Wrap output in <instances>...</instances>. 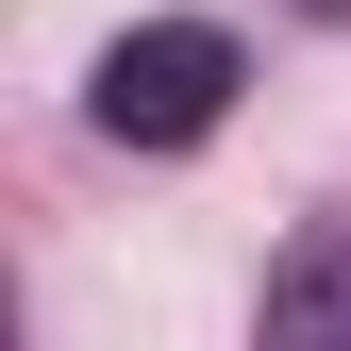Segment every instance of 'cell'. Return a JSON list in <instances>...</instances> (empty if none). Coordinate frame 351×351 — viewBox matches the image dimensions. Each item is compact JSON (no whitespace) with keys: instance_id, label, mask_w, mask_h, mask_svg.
<instances>
[{"instance_id":"1","label":"cell","mask_w":351,"mask_h":351,"mask_svg":"<svg viewBox=\"0 0 351 351\" xmlns=\"http://www.w3.org/2000/svg\"><path fill=\"white\" fill-rule=\"evenodd\" d=\"M234 84H251V51H234L217 17H151V34H117V51H101L84 117H101L117 151H201L217 117H234Z\"/></svg>"},{"instance_id":"3","label":"cell","mask_w":351,"mask_h":351,"mask_svg":"<svg viewBox=\"0 0 351 351\" xmlns=\"http://www.w3.org/2000/svg\"><path fill=\"white\" fill-rule=\"evenodd\" d=\"M318 17H351V0H318Z\"/></svg>"},{"instance_id":"2","label":"cell","mask_w":351,"mask_h":351,"mask_svg":"<svg viewBox=\"0 0 351 351\" xmlns=\"http://www.w3.org/2000/svg\"><path fill=\"white\" fill-rule=\"evenodd\" d=\"M251 351H351V234H301L268 301H251Z\"/></svg>"}]
</instances>
